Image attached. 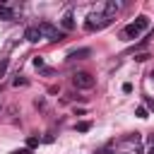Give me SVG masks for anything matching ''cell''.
I'll list each match as a JSON object with an SVG mask.
<instances>
[{"label": "cell", "instance_id": "2", "mask_svg": "<svg viewBox=\"0 0 154 154\" xmlns=\"http://www.w3.org/2000/svg\"><path fill=\"white\" fill-rule=\"evenodd\" d=\"M72 84H75L77 89H91V87H94V77H91L89 72H75V75H72Z\"/></svg>", "mask_w": 154, "mask_h": 154}, {"label": "cell", "instance_id": "1", "mask_svg": "<svg viewBox=\"0 0 154 154\" xmlns=\"http://www.w3.org/2000/svg\"><path fill=\"white\" fill-rule=\"evenodd\" d=\"M38 34H41V36H46L48 41H63V38H65V34H63V31H58L51 22H41V24H38Z\"/></svg>", "mask_w": 154, "mask_h": 154}, {"label": "cell", "instance_id": "5", "mask_svg": "<svg viewBox=\"0 0 154 154\" xmlns=\"http://www.w3.org/2000/svg\"><path fill=\"white\" fill-rule=\"evenodd\" d=\"M24 38H26L29 43H36V41L41 38V34H38V26H26V29H24Z\"/></svg>", "mask_w": 154, "mask_h": 154}, {"label": "cell", "instance_id": "14", "mask_svg": "<svg viewBox=\"0 0 154 154\" xmlns=\"http://www.w3.org/2000/svg\"><path fill=\"white\" fill-rule=\"evenodd\" d=\"M147 58H149V53H137V55H135L137 63H142V60H147Z\"/></svg>", "mask_w": 154, "mask_h": 154}, {"label": "cell", "instance_id": "12", "mask_svg": "<svg viewBox=\"0 0 154 154\" xmlns=\"http://www.w3.org/2000/svg\"><path fill=\"white\" fill-rule=\"evenodd\" d=\"M12 84H14V87H26V79H24V77H17Z\"/></svg>", "mask_w": 154, "mask_h": 154}, {"label": "cell", "instance_id": "18", "mask_svg": "<svg viewBox=\"0 0 154 154\" xmlns=\"http://www.w3.org/2000/svg\"><path fill=\"white\" fill-rule=\"evenodd\" d=\"M12 154H31V149H26V147H24V149H17V152H12Z\"/></svg>", "mask_w": 154, "mask_h": 154}, {"label": "cell", "instance_id": "8", "mask_svg": "<svg viewBox=\"0 0 154 154\" xmlns=\"http://www.w3.org/2000/svg\"><path fill=\"white\" fill-rule=\"evenodd\" d=\"M140 36V29L135 26V24H128L125 29H123V38H137Z\"/></svg>", "mask_w": 154, "mask_h": 154}, {"label": "cell", "instance_id": "19", "mask_svg": "<svg viewBox=\"0 0 154 154\" xmlns=\"http://www.w3.org/2000/svg\"><path fill=\"white\" fill-rule=\"evenodd\" d=\"M147 154H154V144H152V147H149V152H147Z\"/></svg>", "mask_w": 154, "mask_h": 154}, {"label": "cell", "instance_id": "20", "mask_svg": "<svg viewBox=\"0 0 154 154\" xmlns=\"http://www.w3.org/2000/svg\"><path fill=\"white\" fill-rule=\"evenodd\" d=\"M101 154H111V152H108V149H103V152H101Z\"/></svg>", "mask_w": 154, "mask_h": 154}, {"label": "cell", "instance_id": "4", "mask_svg": "<svg viewBox=\"0 0 154 154\" xmlns=\"http://www.w3.org/2000/svg\"><path fill=\"white\" fill-rule=\"evenodd\" d=\"M118 10H120V5L111 0V2H106V7H103V17H106V19L111 22V19L116 17V12H118Z\"/></svg>", "mask_w": 154, "mask_h": 154}, {"label": "cell", "instance_id": "21", "mask_svg": "<svg viewBox=\"0 0 154 154\" xmlns=\"http://www.w3.org/2000/svg\"><path fill=\"white\" fill-rule=\"evenodd\" d=\"M152 77H154V72H152Z\"/></svg>", "mask_w": 154, "mask_h": 154}, {"label": "cell", "instance_id": "6", "mask_svg": "<svg viewBox=\"0 0 154 154\" xmlns=\"http://www.w3.org/2000/svg\"><path fill=\"white\" fill-rule=\"evenodd\" d=\"M91 55V48H75L72 53H70V60H84V58H89Z\"/></svg>", "mask_w": 154, "mask_h": 154}, {"label": "cell", "instance_id": "10", "mask_svg": "<svg viewBox=\"0 0 154 154\" xmlns=\"http://www.w3.org/2000/svg\"><path fill=\"white\" fill-rule=\"evenodd\" d=\"M75 128H77V132H87V130L91 128V123H89V120H82V123H77Z\"/></svg>", "mask_w": 154, "mask_h": 154}, {"label": "cell", "instance_id": "15", "mask_svg": "<svg viewBox=\"0 0 154 154\" xmlns=\"http://www.w3.org/2000/svg\"><path fill=\"white\" fill-rule=\"evenodd\" d=\"M135 113H137V116H140V118H147V108H144V106H140V108H137V111H135Z\"/></svg>", "mask_w": 154, "mask_h": 154}, {"label": "cell", "instance_id": "11", "mask_svg": "<svg viewBox=\"0 0 154 154\" xmlns=\"http://www.w3.org/2000/svg\"><path fill=\"white\" fill-rule=\"evenodd\" d=\"M34 147H38V137H29L26 140V149H34Z\"/></svg>", "mask_w": 154, "mask_h": 154}, {"label": "cell", "instance_id": "13", "mask_svg": "<svg viewBox=\"0 0 154 154\" xmlns=\"http://www.w3.org/2000/svg\"><path fill=\"white\" fill-rule=\"evenodd\" d=\"M7 72V60H0V77H5Z\"/></svg>", "mask_w": 154, "mask_h": 154}, {"label": "cell", "instance_id": "9", "mask_svg": "<svg viewBox=\"0 0 154 154\" xmlns=\"http://www.w3.org/2000/svg\"><path fill=\"white\" fill-rule=\"evenodd\" d=\"M132 24H135V26H137V29L142 31V29H147V26H149V17L140 14V17H135V22H132Z\"/></svg>", "mask_w": 154, "mask_h": 154}, {"label": "cell", "instance_id": "16", "mask_svg": "<svg viewBox=\"0 0 154 154\" xmlns=\"http://www.w3.org/2000/svg\"><path fill=\"white\" fill-rule=\"evenodd\" d=\"M34 67H43V58L36 55V58H34Z\"/></svg>", "mask_w": 154, "mask_h": 154}, {"label": "cell", "instance_id": "7", "mask_svg": "<svg viewBox=\"0 0 154 154\" xmlns=\"http://www.w3.org/2000/svg\"><path fill=\"white\" fill-rule=\"evenodd\" d=\"M17 14H14V10L10 7V5H0V19H5V22H12Z\"/></svg>", "mask_w": 154, "mask_h": 154}, {"label": "cell", "instance_id": "3", "mask_svg": "<svg viewBox=\"0 0 154 154\" xmlns=\"http://www.w3.org/2000/svg\"><path fill=\"white\" fill-rule=\"evenodd\" d=\"M60 26H63V31H72V29H75V14H72L70 10L60 17Z\"/></svg>", "mask_w": 154, "mask_h": 154}, {"label": "cell", "instance_id": "17", "mask_svg": "<svg viewBox=\"0 0 154 154\" xmlns=\"http://www.w3.org/2000/svg\"><path fill=\"white\" fill-rule=\"evenodd\" d=\"M123 91H125V94H130V91H132V84H130V82H125V84H123Z\"/></svg>", "mask_w": 154, "mask_h": 154}]
</instances>
